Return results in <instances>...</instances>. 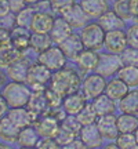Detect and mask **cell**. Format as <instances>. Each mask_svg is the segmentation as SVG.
<instances>
[{"label":"cell","mask_w":138,"mask_h":149,"mask_svg":"<svg viewBox=\"0 0 138 149\" xmlns=\"http://www.w3.org/2000/svg\"><path fill=\"white\" fill-rule=\"evenodd\" d=\"M48 86L57 93H59L62 97H65L70 93H76V91L80 90L82 77H80V73L75 68L64 66V68L53 72V76H51Z\"/></svg>","instance_id":"cell-1"},{"label":"cell","mask_w":138,"mask_h":149,"mask_svg":"<svg viewBox=\"0 0 138 149\" xmlns=\"http://www.w3.org/2000/svg\"><path fill=\"white\" fill-rule=\"evenodd\" d=\"M1 94L10 108L26 107L32 95V88L25 81L11 80L10 83L4 84V87L1 88Z\"/></svg>","instance_id":"cell-2"},{"label":"cell","mask_w":138,"mask_h":149,"mask_svg":"<svg viewBox=\"0 0 138 149\" xmlns=\"http://www.w3.org/2000/svg\"><path fill=\"white\" fill-rule=\"evenodd\" d=\"M80 37L84 48L95 50L104 47V40H105V31L98 22H87L80 31Z\"/></svg>","instance_id":"cell-3"},{"label":"cell","mask_w":138,"mask_h":149,"mask_svg":"<svg viewBox=\"0 0 138 149\" xmlns=\"http://www.w3.org/2000/svg\"><path fill=\"white\" fill-rule=\"evenodd\" d=\"M51 76H53V70L48 69L46 65L40 64L39 61H36L35 64H31L29 66L25 83L32 90H44L50 84Z\"/></svg>","instance_id":"cell-4"},{"label":"cell","mask_w":138,"mask_h":149,"mask_svg":"<svg viewBox=\"0 0 138 149\" xmlns=\"http://www.w3.org/2000/svg\"><path fill=\"white\" fill-rule=\"evenodd\" d=\"M105 87L106 77H104L98 72H91V73H87V76L82 80L80 90L87 98V101H93L94 98L105 93Z\"/></svg>","instance_id":"cell-5"},{"label":"cell","mask_w":138,"mask_h":149,"mask_svg":"<svg viewBox=\"0 0 138 149\" xmlns=\"http://www.w3.org/2000/svg\"><path fill=\"white\" fill-rule=\"evenodd\" d=\"M66 59L68 58H66V55L64 54V51L59 48L58 44H55V46H51L47 50L42 51L40 54H37L36 61H39L40 64L46 65L48 69L55 72V70L66 66Z\"/></svg>","instance_id":"cell-6"},{"label":"cell","mask_w":138,"mask_h":149,"mask_svg":"<svg viewBox=\"0 0 138 149\" xmlns=\"http://www.w3.org/2000/svg\"><path fill=\"white\" fill-rule=\"evenodd\" d=\"M123 59L120 54L115 53H100V61H98V66L97 70L100 74H102L104 77L109 79L113 77L115 74H117V72L120 70V68L123 66Z\"/></svg>","instance_id":"cell-7"},{"label":"cell","mask_w":138,"mask_h":149,"mask_svg":"<svg viewBox=\"0 0 138 149\" xmlns=\"http://www.w3.org/2000/svg\"><path fill=\"white\" fill-rule=\"evenodd\" d=\"M33 126L36 127L40 137H55V134L58 133L61 127V122L48 111H46L35 120Z\"/></svg>","instance_id":"cell-8"},{"label":"cell","mask_w":138,"mask_h":149,"mask_svg":"<svg viewBox=\"0 0 138 149\" xmlns=\"http://www.w3.org/2000/svg\"><path fill=\"white\" fill-rule=\"evenodd\" d=\"M127 36L124 29H117V31H109L105 32V40H104V47L109 53L122 54L127 48Z\"/></svg>","instance_id":"cell-9"},{"label":"cell","mask_w":138,"mask_h":149,"mask_svg":"<svg viewBox=\"0 0 138 149\" xmlns=\"http://www.w3.org/2000/svg\"><path fill=\"white\" fill-rule=\"evenodd\" d=\"M95 123L105 141H115L117 135L120 134L119 127H117V116H115V113L98 116Z\"/></svg>","instance_id":"cell-10"},{"label":"cell","mask_w":138,"mask_h":149,"mask_svg":"<svg viewBox=\"0 0 138 149\" xmlns=\"http://www.w3.org/2000/svg\"><path fill=\"white\" fill-rule=\"evenodd\" d=\"M98 61H100V53L98 51L90 50V48H84L75 58V64L77 66L79 72L86 74V73L95 72L97 66H98Z\"/></svg>","instance_id":"cell-11"},{"label":"cell","mask_w":138,"mask_h":149,"mask_svg":"<svg viewBox=\"0 0 138 149\" xmlns=\"http://www.w3.org/2000/svg\"><path fill=\"white\" fill-rule=\"evenodd\" d=\"M54 19H55L54 13L36 10L29 29L32 32H37V33H50V31H51V28L54 25Z\"/></svg>","instance_id":"cell-12"},{"label":"cell","mask_w":138,"mask_h":149,"mask_svg":"<svg viewBox=\"0 0 138 149\" xmlns=\"http://www.w3.org/2000/svg\"><path fill=\"white\" fill-rule=\"evenodd\" d=\"M79 138L83 141L86 148H98L104 142V137L101 135L100 130L97 127V123L83 126L80 128Z\"/></svg>","instance_id":"cell-13"},{"label":"cell","mask_w":138,"mask_h":149,"mask_svg":"<svg viewBox=\"0 0 138 149\" xmlns=\"http://www.w3.org/2000/svg\"><path fill=\"white\" fill-rule=\"evenodd\" d=\"M58 46H59V48L64 51V54L66 55V58L73 59V61H75V58L84 50V46H83V42H82L80 35H77V33H75V32L70 33L65 40H62V42L59 43Z\"/></svg>","instance_id":"cell-14"},{"label":"cell","mask_w":138,"mask_h":149,"mask_svg":"<svg viewBox=\"0 0 138 149\" xmlns=\"http://www.w3.org/2000/svg\"><path fill=\"white\" fill-rule=\"evenodd\" d=\"M72 32H73V28H72V25L65 19L64 17L62 15L55 17L54 25L51 28V31H50V36H51V40H53L54 44H59Z\"/></svg>","instance_id":"cell-15"},{"label":"cell","mask_w":138,"mask_h":149,"mask_svg":"<svg viewBox=\"0 0 138 149\" xmlns=\"http://www.w3.org/2000/svg\"><path fill=\"white\" fill-rule=\"evenodd\" d=\"M44 90H46V88H44ZM44 90H32L31 100H29V102H28V105H26V108L29 109V112L32 113V116L35 120L48 109Z\"/></svg>","instance_id":"cell-16"},{"label":"cell","mask_w":138,"mask_h":149,"mask_svg":"<svg viewBox=\"0 0 138 149\" xmlns=\"http://www.w3.org/2000/svg\"><path fill=\"white\" fill-rule=\"evenodd\" d=\"M87 104V98L83 93H70L68 95L64 97L62 100V108L68 115H77Z\"/></svg>","instance_id":"cell-17"},{"label":"cell","mask_w":138,"mask_h":149,"mask_svg":"<svg viewBox=\"0 0 138 149\" xmlns=\"http://www.w3.org/2000/svg\"><path fill=\"white\" fill-rule=\"evenodd\" d=\"M6 115L10 117V120L14 123L18 128L26 127V126H29V124H33V122H35L32 113L29 112V109H28L26 107L10 108Z\"/></svg>","instance_id":"cell-18"},{"label":"cell","mask_w":138,"mask_h":149,"mask_svg":"<svg viewBox=\"0 0 138 149\" xmlns=\"http://www.w3.org/2000/svg\"><path fill=\"white\" fill-rule=\"evenodd\" d=\"M79 4L90 18H100L104 13L111 10L108 0H79Z\"/></svg>","instance_id":"cell-19"},{"label":"cell","mask_w":138,"mask_h":149,"mask_svg":"<svg viewBox=\"0 0 138 149\" xmlns=\"http://www.w3.org/2000/svg\"><path fill=\"white\" fill-rule=\"evenodd\" d=\"M31 35H32V31L29 28H24L17 25L11 31V43L18 50L26 53V50L31 48Z\"/></svg>","instance_id":"cell-20"},{"label":"cell","mask_w":138,"mask_h":149,"mask_svg":"<svg viewBox=\"0 0 138 149\" xmlns=\"http://www.w3.org/2000/svg\"><path fill=\"white\" fill-rule=\"evenodd\" d=\"M128 91H130V87H128L119 76H117V77H109V80L106 81L105 94L109 95L112 100H115V101H117V102L120 101Z\"/></svg>","instance_id":"cell-21"},{"label":"cell","mask_w":138,"mask_h":149,"mask_svg":"<svg viewBox=\"0 0 138 149\" xmlns=\"http://www.w3.org/2000/svg\"><path fill=\"white\" fill-rule=\"evenodd\" d=\"M31 64L26 61V58H20L15 62L7 66V77L14 81H26L28 70H29Z\"/></svg>","instance_id":"cell-22"},{"label":"cell","mask_w":138,"mask_h":149,"mask_svg":"<svg viewBox=\"0 0 138 149\" xmlns=\"http://www.w3.org/2000/svg\"><path fill=\"white\" fill-rule=\"evenodd\" d=\"M98 24L104 28L105 32L109 31H117V29H124L126 28V21L122 17H119L113 10H108L98 18Z\"/></svg>","instance_id":"cell-23"},{"label":"cell","mask_w":138,"mask_h":149,"mask_svg":"<svg viewBox=\"0 0 138 149\" xmlns=\"http://www.w3.org/2000/svg\"><path fill=\"white\" fill-rule=\"evenodd\" d=\"M20 130H21V128L17 127L15 124L10 120V117L7 116V115H4L3 117H0V139H1V141L8 142V144L17 142Z\"/></svg>","instance_id":"cell-24"},{"label":"cell","mask_w":138,"mask_h":149,"mask_svg":"<svg viewBox=\"0 0 138 149\" xmlns=\"http://www.w3.org/2000/svg\"><path fill=\"white\" fill-rule=\"evenodd\" d=\"M40 138L42 137H40V134L37 133L36 127L33 124H29V126L20 130L18 138H17V144L20 146H24V148H32V146H36Z\"/></svg>","instance_id":"cell-25"},{"label":"cell","mask_w":138,"mask_h":149,"mask_svg":"<svg viewBox=\"0 0 138 149\" xmlns=\"http://www.w3.org/2000/svg\"><path fill=\"white\" fill-rule=\"evenodd\" d=\"M62 17L72 25L73 29L75 28H83L86 24L89 22V18H90V17L84 13V10L82 8V6H80L79 3H76V4H75L70 10L66 11Z\"/></svg>","instance_id":"cell-26"},{"label":"cell","mask_w":138,"mask_h":149,"mask_svg":"<svg viewBox=\"0 0 138 149\" xmlns=\"http://www.w3.org/2000/svg\"><path fill=\"white\" fill-rule=\"evenodd\" d=\"M93 107L95 109L97 115L98 116H104V115H111V113H115L116 112V101L112 100L109 95H106L105 93L98 95L97 98H94L93 101Z\"/></svg>","instance_id":"cell-27"},{"label":"cell","mask_w":138,"mask_h":149,"mask_svg":"<svg viewBox=\"0 0 138 149\" xmlns=\"http://www.w3.org/2000/svg\"><path fill=\"white\" fill-rule=\"evenodd\" d=\"M117 109L124 113H133L138 116V87L130 88V91L119 101Z\"/></svg>","instance_id":"cell-28"},{"label":"cell","mask_w":138,"mask_h":149,"mask_svg":"<svg viewBox=\"0 0 138 149\" xmlns=\"http://www.w3.org/2000/svg\"><path fill=\"white\" fill-rule=\"evenodd\" d=\"M24 57H25V53L18 50L13 43L3 46L0 47V68H7L8 65L15 62L17 59L24 58Z\"/></svg>","instance_id":"cell-29"},{"label":"cell","mask_w":138,"mask_h":149,"mask_svg":"<svg viewBox=\"0 0 138 149\" xmlns=\"http://www.w3.org/2000/svg\"><path fill=\"white\" fill-rule=\"evenodd\" d=\"M54 43L51 40L50 33H37L32 32L31 35V50H33L35 53L40 54L42 51L47 50L48 47H51Z\"/></svg>","instance_id":"cell-30"},{"label":"cell","mask_w":138,"mask_h":149,"mask_svg":"<svg viewBox=\"0 0 138 149\" xmlns=\"http://www.w3.org/2000/svg\"><path fill=\"white\" fill-rule=\"evenodd\" d=\"M117 127L120 133H134L138 128V116L120 112V115L117 116Z\"/></svg>","instance_id":"cell-31"},{"label":"cell","mask_w":138,"mask_h":149,"mask_svg":"<svg viewBox=\"0 0 138 149\" xmlns=\"http://www.w3.org/2000/svg\"><path fill=\"white\" fill-rule=\"evenodd\" d=\"M117 76H119L130 88L138 87V66L123 65L122 68H120V70L117 72Z\"/></svg>","instance_id":"cell-32"},{"label":"cell","mask_w":138,"mask_h":149,"mask_svg":"<svg viewBox=\"0 0 138 149\" xmlns=\"http://www.w3.org/2000/svg\"><path fill=\"white\" fill-rule=\"evenodd\" d=\"M35 13H36L35 6L33 4H26L22 10H20L15 14L17 25H18V26H24V28H31V24H32Z\"/></svg>","instance_id":"cell-33"},{"label":"cell","mask_w":138,"mask_h":149,"mask_svg":"<svg viewBox=\"0 0 138 149\" xmlns=\"http://www.w3.org/2000/svg\"><path fill=\"white\" fill-rule=\"evenodd\" d=\"M76 117H77V120L82 123V126H87V124L95 123L97 119H98V115H97L93 104H91V102H87L86 107L76 115Z\"/></svg>","instance_id":"cell-34"},{"label":"cell","mask_w":138,"mask_h":149,"mask_svg":"<svg viewBox=\"0 0 138 149\" xmlns=\"http://www.w3.org/2000/svg\"><path fill=\"white\" fill-rule=\"evenodd\" d=\"M112 10L116 13L119 17H122L127 22L133 19V13H131V4L130 0H115L112 4Z\"/></svg>","instance_id":"cell-35"},{"label":"cell","mask_w":138,"mask_h":149,"mask_svg":"<svg viewBox=\"0 0 138 149\" xmlns=\"http://www.w3.org/2000/svg\"><path fill=\"white\" fill-rule=\"evenodd\" d=\"M117 144V148L120 149H135L138 148L137 139L134 133H120L115 139Z\"/></svg>","instance_id":"cell-36"},{"label":"cell","mask_w":138,"mask_h":149,"mask_svg":"<svg viewBox=\"0 0 138 149\" xmlns=\"http://www.w3.org/2000/svg\"><path fill=\"white\" fill-rule=\"evenodd\" d=\"M76 3H77V0H50L51 11L57 15H64Z\"/></svg>","instance_id":"cell-37"},{"label":"cell","mask_w":138,"mask_h":149,"mask_svg":"<svg viewBox=\"0 0 138 149\" xmlns=\"http://www.w3.org/2000/svg\"><path fill=\"white\" fill-rule=\"evenodd\" d=\"M61 127L65 128V130H68V131H70L72 134H75V135L79 137L80 128L83 127V126H82V123L77 120L76 115H66L65 119L61 122Z\"/></svg>","instance_id":"cell-38"},{"label":"cell","mask_w":138,"mask_h":149,"mask_svg":"<svg viewBox=\"0 0 138 149\" xmlns=\"http://www.w3.org/2000/svg\"><path fill=\"white\" fill-rule=\"evenodd\" d=\"M44 94H46V100H47L48 109H54V108L62 107V100H64V97L61 95L59 93H57L55 90H53L50 86L46 87Z\"/></svg>","instance_id":"cell-39"},{"label":"cell","mask_w":138,"mask_h":149,"mask_svg":"<svg viewBox=\"0 0 138 149\" xmlns=\"http://www.w3.org/2000/svg\"><path fill=\"white\" fill-rule=\"evenodd\" d=\"M122 59L124 65H133V66H138V48L137 47H130L127 46V48L123 51Z\"/></svg>","instance_id":"cell-40"},{"label":"cell","mask_w":138,"mask_h":149,"mask_svg":"<svg viewBox=\"0 0 138 149\" xmlns=\"http://www.w3.org/2000/svg\"><path fill=\"white\" fill-rule=\"evenodd\" d=\"M17 26V17L15 13H8L4 15H0V28L7 29V31H13Z\"/></svg>","instance_id":"cell-41"},{"label":"cell","mask_w":138,"mask_h":149,"mask_svg":"<svg viewBox=\"0 0 138 149\" xmlns=\"http://www.w3.org/2000/svg\"><path fill=\"white\" fill-rule=\"evenodd\" d=\"M126 36H127V43L130 47H137L138 48V22L130 25L126 31Z\"/></svg>","instance_id":"cell-42"},{"label":"cell","mask_w":138,"mask_h":149,"mask_svg":"<svg viewBox=\"0 0 138 149\" xmlns=\"http://www.w3.org/2000/svg\"><path fill=\"white\" fill-rule=\"evenodd\" d=\"M37 148H43V149H57L61 145L57 142V139L54 137H42L39 139V142L36 145Z\"/></svg>","instance_id":"cell-43"},{"label":"cell","mask_w":138,"mask_h":149,"mask_svg":"<svg viewBox=\"0 0 138 149\" xmlns=\"http://www.w3.org/2000/svg\"><path fill=\"white\" fill-rule=\"evenodd\" d=\"M11 43V31L0 28V47L7 46Z\"/></svg>","instance_id":"cell-44"},{"label":"cell","mask_w":138,"mask_h":149,"mask_svg":"<svg viewBox=\"0 0 138 149\" xmlns=\"http://www.w3.org/2000/svg\"><path fill=\"white\" fill-rule=\"evenodd\" d=\"M7 1H8V6H10L11 11L15 13V14L26 6V1H25V0H7Z\"/></svg>","instance_id":"cell-45"},{"label":"cell","mask_w":138,"mask_h":149,"mask_svg":"<svg viewBox=\"0 0 138 149\" xmlns=\"http://www.w3.org/2000/svg\"><path fill=\"white\" fill-rule=\"evenodd\" d=\"M10 109V107H8V104H7V101H6V98L3 97V94L0 93V117H3L7 113V111Z\"/></svg>","instance_id":"cell-46"},{"label":"cell","mask_w":138,"mask_h":149,"mask_svg":"<svg viewBox=\"0 0 138 149\" xmlns=\"http://www.w3.org/2000/svg\"><path fill=\"white\" fill-rule=\"evenodd\" d=\"M131 4V13H133V19L138 22V0H130Z\"/></svg>","instance_id":"cell-47"},{"label":"cell","mask_w":138,"mask_h":149,"mask_svg":"<svg viewBox=\"0 0 138 149\" xmlns=\"http://www.w3.org/2000/svg\"><path fill=\"white\" fill-rule=\"evenodd\" d=\"M6 76H7V73H4V72H1V70H0V87H4Z\"/></svg>","instance_id":"cell-48"},{"label":"cell","mask_w":138,"mask_h":149,"mask_svg":"<svg viewBox=\"0 0 138 149\" xmlns=\"http://www.w3.org/2000/svg\"><path fill=\"white\" fill-rule=\"evenodd\" d=\"M26 1V4H36L39 1H42V0H25Z\"/></svg>","instance_id":"cell-49"},{"label":"cell","mask_w":138,"mask_h":149,"mask_svg":"<svg viewBox=\"0 0 138 149\" xmlns=\"http://www.w3.org/2000/svg\"><path fill=\"white\" fill-rule=\"evenodd\" d=\"M134 135H135V139H137V145H138V128L134 131Z\"/></svg>","instance_id":"cell-50"},{"label":"cell","mask_w":138,"mask_h":149,"mask_svg":"<svg viewBox=\"0 0 138 149\" xmlns=\"http://www.w3.org/2000/svg\"><path fill=\"white\" fill-rule=\"evenodd\" d=\"M0 148H7V145H6V142H0Z\"/></svg>","instance_id":"cell-51"}]
</instances>
